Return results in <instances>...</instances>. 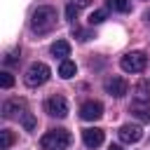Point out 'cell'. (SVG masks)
<instances>
[{"mask_svg":"<svg viewBox=\"0 0 150 150\" xmlns=\"http://www.w3.org/2000/svg\"><path fill=\"white\" fill-rule=\"evenodd\" d=\"M42 150H68L70 145V134L66 129H52L40 138Z\"/></svg>","mask_w":150,"mask_h":150,"instance_id":"7a4b0ae2","label":"cell"},{"mask_svg":"<svg viewBox=\"0 0 150 150\" xmlns=\"http://www.w3.org/2000/svg\"><path fill=\"white\" fill-rule=\"evenodd\" d=\"M117 134H120V141H122V143H129V145H131V143H138V141L143 138V129H141L138 124H122Z\"/></svg>","mask_w":150,"mask_h":150,"instance_id":"8992f818","label":"cell"},{"mask_svg":"<svg viewBox=\"0 0 150 150\" xmlns=\"http://www.w3.org/2000/svg\"><path fill=\"white\" fill-rule=\"evenodd\" d=\"M26 110V101H21V98H12V101H5V105H2V117H14L16 112L21 115Z\"/></svg>","mask_w":150,"mask_h":150,"instance_id":"30bf717a","label":"cell"},{"mask_svg":"<svg viewBox=\"0 0 150 150\" xmlns=\"http://www.w3.org/2000/svg\"><path fill=\"white\" fill-rule=\"evenodd\" d=\"M19 117H21V124H23V129H26V131H33V129H35V117H33L28 110H23Z\"/></svg>","mask_w":150,"mask_h":150,"instance_id":"e0dca14e","label":"cell"},{"mask_svg":"<svg viewBox=\"0 0 150 150\" xmlns=\"http://www.w3.org/2000/svg\"><path fill=\"white\" fill-rule=\"evenodd\" d=\"M120 66L124 73H143L148 66V56L143 52H129L120 59Z\"/></svg>","mask_w":150,"mask_h":150,"instance_id":"277c9868","label":"cell"},{"mask_svg":"<svg viewBox=\"0 0 150 150\" xmlns=\"http://www.w3.org/2000/svg\"><path fill=\"white\" fill-rule=\"evenodd\" d=\"M45 110H47L52 117H66V115H68V103H66V98H63L61 94H54V96L47 98Z\"/></svg>","mask_w":150,"mask_h":150,"instance_id":"5b68a950","label":"cell"},{"mask_svg":"<svg viewBox=\"0 0 150 150\" xmlns=\"http://www.w3.org/2000/svg\"><path fill=\"white\" fill-rule=\"evenodd\" d=\"M145 19H148V21H150V9H148V12H145Z\"/></svg>","mask_w":150,"mask_h":150,"instance_id":"cb8c5ba5","label":"cell"},{"mask_svg":"<svg viewBox=\"0 0 150 150\" xmlns=\"http://www.w3.org/2000/svg\"><path fill=\"white\" fill-rule=\"evenodd\" d=\"M108 150H122V148H120V145H110Z\"/></svg>","mask_w":150,"mask_h":150,"instance_id":"603a6c76","label":"cell"},{"mask_svg":"<svg viewBox=\"0 0 150 150\" xmlns=\"http://www.w3.org/2000/svg\"><path fill=\"white\" fill-rule=\"evenodd\" d=\"M54 26H56V9H54V7H38V9L33 12V16H30V28H33V33L45 35V33H49Z\"/></svg>","mask_w":150,"mask_h":150,"instance_id":"6da1fadb","label":"cell"},{"mask_svg":"<svg viewBox=\"0 0 150 150\" xmlns=\"http://www.w3.org/2000/svg\"><path fill=\"white\" fill-rule=\"evenodd\" d=\"M49 75H52V70H49V66L47 63H40V61H35V63H30L28 66V70H26V84L28 87H40V84H45L47 80H49Z\"/></svg>","mask_w":150,"mask_h":150,"instance_id":"3957f363","label":"cell"},{"mask_svg":"<svg viewBox=\"0 0 150 150\" xmlns=\"http://www.w3.org/2000/svg\"><path fill=\"white\" fill-rule=\"evenodd\" d=\"M77 9H80L77 5H68V7H66V16H68L70 21H75V16H77Z\"/></svg>","mask_w":150,"mask_h":150,"instance_id":"ffe728a7","label":"cell"},{"mask_svg":"<svg viewBox=\"0 0 150 150\" xmlns=\"http://www.w3.org/2000/svg\"><path fill=\"white\" fill-rule=\"evenodd\" d=\"M105 91L115 98H122L129 91V84H127L124 77H110V80H105Z\"/></svg>","mask_w":150,"mask_h":150,"instance_id":"52a82bcc","label":"cell"},{"mask_svg":"<svg viewBox=\"0 0 150 150\" xmlns=\"http://www.w3.org/2000/svg\"><path fill=\"white\" fill-rule=\"evenodd\" d=\"M82 141H84L87 148H98V145L103 143V129H96V127L84 129V131H82Z\"/></svg>","mask_w":150,"mask_h":150,"instance_id":"9c48e42d","label":"cell"},{"mask_svg":"<svg viewBox=\"0 0 150 150\" xmlns=\"http://www.w3.org/2000/svg\"><path fill=\"white\" fill-rule=\"evenodd\" d=\"M75 73H77V66H75L73 61H68V59H66V61H61V66H59V75H61L63 80H70Z\"/></svg>","mask_w":150,"mask_h":150,"instance_id":"5bb4252c","label":"cell"},{"mask_svg":"<svg viewBox=\"0 0 150 150\" xmlns=\"http://www.w3.org/2000/svg\"><path fill=\"white\" fill-rule=\"evenodd\" d=\"M14 143V136L9 129H2L0 131V150H9V145Z\"/></svg>","mask_w":150,"mask_h":150,"instance_id":"2e32d148","label":"cell"},{"mask_svg":"<svg viewBox=\"0 0 150 150\" xmlns=\"http://www.w3.org/2000/svg\"><path fill=\"white\" fill-rule=\"evenodd\" d=\"M134 94H136V101L150 103V80H141V82L134 87Z\"/></svg>","mask_w":150,"mask_h":150,"instance_id":"7c38bea8","label":"cell"},{"mask_svg":"<svg viewBox=\"0 0 150 150\" xmlns=\"http://www.w3.org/2000/svg\"><path fill=\"white\" fill-rule=\"evenodd\" d=\"M105 2L112 12H129L131 9V0H105Z\"/></svg>","mask_w":150,"mask_h":150,"instance_id":"9a60e30c","label":"cell"},{"mask_svg":"<svg viewBox=\"0 0 150 150\" xmlns=\"http://www.w3.org/2000/svg\"><path fill=\"white\" fill-rule=\"evenodd\" d=\"M101 115H103V105H101L98 101H87V103L80 108V117L87 120V122H94V120H98Z\"/></svg>","mask_w":150,"mask_h":150,"instance_id":"ba28073f","label":"cell"},{"mask_svg":"<svg viewBox=\"0 0 150 150\" xmlns=\"http://www.w3.org/2000/svg\"><path fill=\"white\" fill-rule=\"evenodd\" d=\"M12 84H14V77H12V73L2 70V73H0V87H2V89H9Z\"/></svg>","mask_w":150,"mask_h":150,"instance_id":"d6986e66","label":"cell"},{"mask_svg":"<svg viewBox=\"0 0 150 150\" xmlns=\"http://www.w3.org/2000/svg\"><path fill=\"white\" fill-rule=\"evenodd\" d=\"M52 54H54V56H59L61 61H66V56L70 54V45H68L66 40H56V42L52 45Z\"/></svg>","mask_w":150,"mask_h":150,"instance_id":"4fadbf2b","label":"cell"},{"mask_svg":"<svg viewBox=\"0 0 150 150\" xmlns=\"http://www.w3.org/2000/svg\"><path fill=\"white\" fill-rule=\"evenodd\" d=\"M129 112L136 115L141 122H150V103H141V101H134L129 105Z\"/></svg>","mask_w":150,"mask_h":150,"instance_id":"8fae6325","label":"cell"},{"mask_svg":"<svg viewBox=\"0 0 150 150\" xmlns=\"http://www.w3.org/2000/svg\"><path fill=\"white\" fill-rule=\"evenodd\" d=\"M19 59H21V56H19L16 52H9V54L5 56V63H7V66H14V63H19Z\"/></svg>","mask_w":150,"mask_h":150,"instance_id":"44dd1931","label":"cell"},{"mask_svg":"<svg viewBox=\"0 0 150 150\" xmlns=\"http://www.w3.org/2000/svg\"><path fill=\"white\" fill-rule=\"evenodd\" d=\"M73 33L77 35V40H89V33H87V30H82V28H73Z\"/></svg>","mask_w":150,"mask_h":150,"instance_id":"7402d4cb","label":"cell"},{"mask_svg":"<svg viewBox=\"0 0 150 150\" xmlns=\"http://www.w3.org/2000/svg\"><path fill=\"white\" fill-rule=\"evenodd\" d=\"M103 21H105V9H96V12L89 14V26H98Z\"/></svg>","mask_w":150,"mask_h":150,"instance_id":"ac0fdd59","label":"cell"}]
</instances>
